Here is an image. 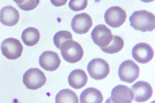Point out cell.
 Returning a JSON list of instances; mask_svg holds the SVG:
<instances>
[{
  "label": "cell",
  "mask_w": 155,
  "mask_h": 103,
  "mask_svg": "<svg viewBox=\"0 0 155 103\" xmlns=\"http://www.w3.org/2000/svg\"><path fill=\"white\" fill-rule=\"evenodd\" d=\"M130 26L142 32H151L155 29V16L144 10L136 11L129 18Z\"/></svg>",
  "instance_id": "6da1fadb"
},
{
  "label": "cell",
  "mask_w": 155,
  "mask_h": 103,
  "mask_svg": "<svg viewBox=\"0 0 155 103\" xmlns=\"http://www.w3.org/2000/svg\"><path fill=\"white\" fill-rule=\"evenodd\" d=\"M60 50L64 60L71 63L79 62L84 56V50L82 46L73 40H67L63 43Z\"/></svg>",
  "instance_id": "7a4b0ae2"
},
{
  "label": "cell",
  "mask_w": 155,
  "mask_h": 103,
  "mask_svg": "<svg viewBox=\"0 0 155 103\" xmlns=\"http://www.w3.org/2000/svg\"><path fill=\"white\" fill-rule=\"evenodd\" d=\"M46 81L44 73L36 68L29 69L23 76V83L29 89L35 90L41 88L45 85Z\"/></svg>",
  "instance_id": "3957f363"
},
{
  "label": "cell",
  "mask_w": 155,
  "mask_h": 103,
  "mask_svg": "<svg viewBox=\"0 0 155 103\" xmlns=\"http://www.w3.org/2000/svg\"><path fill=\"white\" fill-rule=\"evenodd\" d=\"M87 71L91 78L96 80L105 79L110 72L108 63L101 58H95L90 61L87 66Z\"/></svg>",
  "instance_id": "277c9868"
},
{
  "label": "cell",
  "mask_w": 155,
  "mask_h": 103,
  "mask_svg": "<svg viewBox=\"0 0 155 103\" xmlns=\"http://www.w3.org/2000/svg\"><path fill=\"white\" fill-rule=\"evenodd\" d=\"M139 73L140 69L137 64L131 60H127L121 64L118 74L121 81L131 83L138 78Z\"/></svg>",
  "instance_id": "5b68a950"
},
{
  "label": "cell",
  "mask_w": 155,
  "mask_h": 103,
  "mask_svg": "<svg viewBox=\"0 0 155 103\" xmlns=\"http://www.w3.org/2000/svg\"><path fill=\"white\" fill-rule=\"evenodd\" d=\"M1 49L2 54L6 58L15 60L21 56L23 47L18 40L10 37L6 38L2 43Z\"/></svg>",
  "instance_id": "8992f818"
},
{
  "label": "cell",
  "mask_w": 155,
  "mask_h": 103,
  "mask_svg": "<svg viewBox=\"0 0 155 103\" xmlns=\"http://www.w3.org/2000/svg\"><path fill=\"white\" fill-rule=\"evenodd\" d=\"M104 16L106 23L111 27L116 28L119 27L124 23L127 15L123 9L115 6L107 9Z\"/></svg>",
  "instance_id": "52a82bcc"
},
{
  "label": "cell",
  "mask_w": 155,
  "mask_h": 103,
  "mask_svg": "<svg viewBox=\"0 0 155 103\" xmlns=\"http://www.w3.org/2000/svg\"><path fill=\"white\" fill-rule=\"evenodd\" d=\"M94 43L100 48L105 47L110 42L113 35L110 30L105 25H98L94 27L91 33Z\"/></svg>",
  "instance_id": "ba28073f"
},
{
  "label": "cell",
  "mask_w": 155,
  "mask_h": 103,
  "mask_svg": "<svg viewBox=\"0 0 155 103\" xmlns=\"http://www.w3.org/2000/svg\"><path fill=\"white\" fill-rule=\"evenodd\" d=\"M133 99L134 95L131 89L124 85H119L113 88L110 97L106 101L108 103H130Z\"/></svg>",
  "instance_id": "9c48e42d"
},
{
  "label": "cell",
  "mask_w": 155,
  "mask_h": 103,
  "mask_svg": "<svg viewBox=\"0 0 155 103\" xmlns=\"http://www.w3.org/2000/svg\"><path fill=\"white\" fill-rule=\"evenodd\" d=\"M132 54L134 60L137 62L145 64L152 60L154 53L152 48L149 45L143 43H138L134 47Z\"/></svg>",
  "instance_id": "30bf717a"
},
{
  "label": "cell",
  "mask_w": 155,
  "mask_h": 103,
  "mask_svg": "<svg viewBox=\"0 0 155 103\" xmlns=\"http://www.w3.org/2000/svg\"><path fill=\"white\" fill-rule=\"evenodd\" d=\"M92 25L93 21L91 17L85 13L75 15L72 19L71 24L74 32L80 34L88 32Z\"/></svg>",
  "instance_id": "8fae6325"
},
{
  "label": "cell",
  "mask_w": 155,
  "mask_h": 103,
  "mask_svg": "<svg viewBox=\"0 0 155 103\" xmlns=\"http://www.w3.org/2000/svg\"><path fill=\"white\" fill-rule=\"evenodd\" d=\"M134 95V99L139 102H145L152 96L153 89L147 82L139 81L134 83L130 88Z\"/></svg>",
  "instance_id": "7c38bea8"
},
{
  "label": "cell",
  "mask_w": 155,
  "mask_h": 103,
  "mask_svg": "<svg viewBox=\"0 0 155 103\" xmlns=\"http://www.w3.org/2000/svg\"><path fill=\"white\" fill-rule=\"evenodd\" d=\"M40 66L45 70L54 71L59 67L61 61L58 54L54 51H44L39 59Z\"/></svg>",
  "instance_id": "4fadbf2b"
},
{
  "label": "cell",
  "mask_w": 155,
  "mask_h": 103,
  "mask_svg": "<svg viewBox=\"0 0 155 103\" xmlns=\"http://www.w3.org/2000/svg\"><path fill=\"white\" fill-rule=\"evenodd\" d=\"M19 18L18 11L12 6H5L0 11V22L7 26H14L18 23Z\"/></svg>",
  "instance_id": "5bb4252c"
},
{
  "label": "cell",
  "mask_w": 155,
  "mask_h": 103,
  "mask_svg": "<svg viewBox=\"0 0 155 103\" xmlns=\"http://www.w3.org/2000/svg\"><path fill=\"white\" fill-rule=\"evenodd\" d=\"M87 79L85 72L81 69L73 70L68 77L70 85L75 89H80L84 87L87 83Z\"/></svg>",
  "instance_id": "9a60e30c"
},
{
  "label": "cell",
  "mask_w": 155,
  "mask_h": 103,
  "mask_svg": "<svg viewBox=\"0 0 155 103\" xmlns=\"http://www.w3.org/2000/svg\"><path fill=\"white\" fill-rule=\"evenodd\" d=\"M80 99L81 103H101L103 98L99 90L94 88L89 87L82 92Z\"/></svg>",
  "instance_id": "2e32d148"
},
{
  "label": "cell",
  "mask_w": 155,
  "mask_h": 103,
  "mask_svg": "<svg viewBox=\"0 0 155 103\" xmlns=\"http://www.w3.org/2000/svg\"><path fill=\"white\" fill-rule=\"evenodd\" d=\"M41 37L39 31L32 27L25 29L22 32L21 38L26 45L32 47L36 45L39 41Z\"/></svg>",
  "instance_id": "e0dca14e"
},
{
  "label": "cell",
  "mask_w": 155,
  "mask_h": 103,
  "mask_svg": "<svg viewBox=\"0 0 155 103\" xmlns=\"http://www.w3.org/2000/svg\"><path fill=\"white\" fill-rule=\"evenodd\" d=\"M56 103H79L78 98L76 94L69 89L61 90L56 95L55 97Z\"/></svg>",
  "instance_id": "ac0fdd59"
},
{
  "label": "cell",
  "mask_w": 155,
  "mask_h": 103,
  "mask_svg": "<svg viewBox=\"0 0 155 103\" xmlns=\"http://www.w3.org/2000/svg\"><path fill=\"white\" fill-rule=\"evenodd\" d=\"M124 41L122 38L117 35H113V38L108 45L105 47L100 48L103 52L109 54L118 53L124 47Z\"/></svg>",
  "instance_id": "d6986e66"
},
{
  "label": "cell",
  "mask_w": 155,
  "mask_h": 103,
  "mask_svg": "<svg viewBox=\"0 0 155 103\" xmlns=\"http://www.w3.org/2000/svg\"><path fill=\"white\" fill-rule=\"evenodd\" d=\"M73 40L72 34L69 31H59L54 35L53 41L55 46L60 49L63 43L66 41Z\"/></svg>",
  "instance_id": "ffe728a7"
},
{
  "label": "cell",
  "mask_w": 155,
  "mask_h": 103,
  "mask_svg": "<svg viewBox=\"0 0 155 103\" xmlns=\"http://www.w3.org/2000/svg\"><path fill=\"white\" fill-rule=\"evenodd\" d=\"M21 9L26 11L35 9L40 3V0H12Z\"/></svg>",
  "instance_id": "44dd1931"
},
{
  "label": "cell",
  "mask_w": 155,
  "mask_h": 103,
  "mask_svg": "<svg viewBox=\"0 0 155 103\" xmlns=\"http://www.w3.org/2000/svg\"><path fill=\"white\" fill-rule=\"evenodd\" d=\"M87 4V0H70L68 5L72 11H78L85 9Z\"/></svg>",
  "instance_id": "7402d4cb"
},
{
  "label": "cell",
  "mask_w": 155,
  "mask_h": 103,
  "mask_svg": "<svg viewBox=\"0 0 155 103\" xmlns=\"http://www.w3.org/2000/svg\"><path fill=\"white\" fill-rule=\"evenodd\" d=\"M68 0H50V2L54 6L60 7L65 5Z\"/></svg>",
  "instance_id": "603a6c76"
},
{
  "label": "cell",
  "mask_w": 155,
  "mask_h": 103,
  "mask_svg": "<svg viewBox=\"0 0 155 103\" xmlns=\"http://www.w3.org/2000/svg\"><path fill=\"white\" fill-rule=\"evenodd\" d=\"M141 1L144 3H150L154 1V0H140Z\"/></svg>",
  "instance_id": "cb8c5ba5"
}]
</instances>
